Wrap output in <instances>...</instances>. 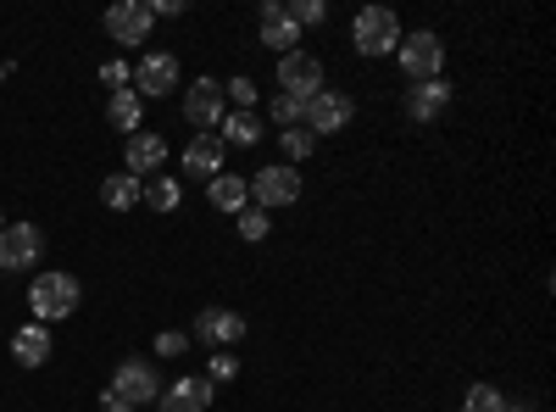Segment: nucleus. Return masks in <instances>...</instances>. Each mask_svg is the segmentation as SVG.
Segmentation results:
<instances>
[{
    "label": "nucleus",
    "mask_w": 556,
    "mask_h": 412,
    "mask_svg": "<svg viewBox=\"0 0 556 412\" xmlns=\"http://www.w3.org/2000/svg\"><path fill=\"white\" fill-rule=\"evenodd\" d=\"M78 279L73 273H39V279L28 285V307H34V324H62V317H73L78 312Z\"/></svg>",
    "instance_id": "1"
},
{
    "label": "nucleus",
    "mask_w": 556,
    "mask_h": 412,
    "mask_svg": "<svg viewBox=\"0 0 556 412\" xmlns=\"http://www.w3.org/2000/svg\"><path fill=\"white\" fill-rule=\"evenodd\" d=\"M351 45L362 57H390L401 51V17L390 7H362L356 23H351Z\"/></svg>",
    "instance_id": "2"
},
{
    "label": "nucleus",
    "mask_w": 556,
    "mask_h": 412,
    "mask_svg": "<svg viewBox=\"0 0 556 412\" xmlns=\"http://www.w3.org/2000/svg\"><path fill=\"white\" fill-rule=\"evenodd\" d=\"M401 73L412 78V84H434L440 73H445V45H440V34L434 28H424V34H401Z\"/></svg>",
    "instance_id": "3"
},
{
    "label": "nucleus",
    "mask_w": 556,
    "mask_h": 412,
    "mask_svg": "<svg viewBox=\"0 0 556 412\" xmlns=\"http://www.w3.org/2000/svg\"><path fill=\"white\" fill-rule=\"evenodd\" d=\"M112 396L128 401L134 412L139 407H156L162 401V379H156V369H151L146 357H128V362H117V374H112Z\"/></svg>",
    "instance_id": "4"
},
{
    "label": "nucleus",
    "mask_w": 556,
    "mask_h": 412,
    "mask_svg": "<svg viewBox=\"0 0 556 412\" xmlns=\"http://www.w3.org/2000/svg\"><path fill=\"white\" fill-rule=\"evenodd\" d=\"M245 185H251V196H256L262 212H273V207H295V201H301V167L273 162V167H262L256 178H245Z\"/></svg>",
    "instance_id": "5"
},
{
    "label": "nucleus",
    "mask_w": 556,
    "mask_h": 412,
    "mask_svg": "<svg viewBox=\"0 0 556 412\" xmlns=\"http://www.w3.org/2000/svg\"><path fill=\"white\" fill-rule=\"evenodd\" d=\"M223 117H228V96H223V84L195 78L190 89H184V123H190V128L212 134V128H223Z\"/></svg>",
    "instance_id": "6"
},
{
    "label": "nucleus",
    "mask_w": 556,
    "mask_h": 412,
    "mask_svg": "<svg viewBox=\"0 0 556 412\" xmlns=\"http://www.w3.org/2000/svg\"><path fill=\"white\" fill-rule=\"evenodd\" d=\"M351 96H334V89H317V96L306 101V112H301V128L312 134V140H317V134H340L345 123H351Z\"/></svg>",
    "instance_id": "7"
},
{
    "label": "nucleus",
    "mask_w": 556,
    "mask_h": 412,
    "mask_svg": "<svg viewBox=\"0 0 556 412\" xmlns=\"http://www.w3.org/2000/svg\"><path fill=\"white\" fill-rule=\"evenodd\" d=\"M323 89V62L306 57V51H290V57H278V96H301L312 101Z\"/></svg>",
    "instance_id": "8"
},
{
    "label": "nucleus",
    "mask_w": 556,
    "mask_h": 412,
    "mask_svg": "<svg viewBox=\"0 0 556 412\" xmlns=\"http://www.w3.org/2000/svg\"><path fill=\"white\" fill-rule=\"evenodd\" d=\"M167 89H178V57L151 51L146 62L134 67V96L139 101H167Z\"/></svg>",
    "instance_id": "9"
},
{
    "label": "nucleus",
    "mask_w": 556,
    "mask_h": 412,
    "mask_svg": "<svg viewBox=\"0 0 556 412\" xmlns=\"http://www.w3.org/2000/svg\"><path fill=\"white\" fill-rule=\"evenodd\" d=\"M151 23H156L151 0H117V7L106 12V34H112L117 45H146Z\"/></svg>",
    "instance_id": "10"
},
{
    "label": "nucleus",
    "mask_w": 556,
    "mask_h": 412,
    "mask_svg": "<svg viewBox=\"0 0 556 412\" xmlns=\"http://www.w3.org/2000/svg\"><path fill=\"white\" fill-rule=\"evenodd\" d=\"M39 251H45V235L34 223H7L0 228V273L7 267H34Z\"/></svg>",
    "instance_id": "11"
},
{
    "label": "nucleus",
    "mask_w": 556,
    "mask_h": 412,
    "mask_svg": "<svg viewBox=\"0 0 556 412\" xmlns=\"http://www.w3.org/2000/svg\"><path fill=\"white\" fill-rule=\"evenodd\" d=\"M195 340H206V346H240L245 340V317L228 312V307H206V312H195Z\"/></svg>",
    "instance_id": "12"
},
{
    "label": "nucleus",
    "mask_w": 556,
    "mask_h": 412,
    "mask_svg": "<svg viewBox=\"0 0 556 412\" xmlns=\"http://www.w3.org/2000/svg\"><path fill=\"white\" fill-rule=\"evenodd\" d=\"M256 28H262V45H273L278 57H290L295 45H301V28L290 23L285 0H262V17H256Z\"/></svg>",
    "instance_id": "13"
},
{
    "label": "nucleus",
    "mask_w": 556,
    "mask_h": 412,
    "mask_svg": "<svg viewBox=\"0 0 556 412\" xmlns=\"http://www.w3.org/2000/svg\"><path fill=\"white\" fill-rule=\"evenodd\" d=\"M162 167H167V140L162 134H146V128L128 134V173L134 178H156Z\"/></svg>",
    "instance_id": "14"
},
{
    "label": "nucleus",
    "mask_w": 556,
    "mask_h": 412,
    "mask_svg": "<svg viewBox=\"0 0 556 412\" xmlns=\"http://www.w3.org/2000/svg\"><path fill=\"white\" fill-rule=\"evenodd\" d=\"M223 157H228V146L217 140V134H195V140L184 146V173L206 178V185H212V178L223 173Z\"/></svg>",
    "instance_id": "15"
},
{
    "label": "nucleus",
    "mask_w": 556,
    "mask_h": 412,
    "mask_svg": "<svg viewBox=\"0 0 556 412\" xmlns=\"http://www.w3.org/2000/svg\"><path fill=\"white\" fill-rule=\"evenodd\" d=\"M156 407H162V412H206V407H212V379H206V374L178 379L173 390H162Z\"/></svg>",
    "instance_id": "16"
},
{
    "label": "nucleus",
    "mask_w": 556,
    "mask_h": 412,
    "mask_svg": "<svg viewBox=\"0 0 556 412\" xmlns=\"http://www.w3.org/2000/svg\"><path fill=\"white\" fill-rule=\"evenodd\" d=\"M445 107H451V84H445V78L412 84V89H406V117H412V123H434Z\"/></svg>",
    "instance_id": "17"
},
{
    "label": "nucleus",
    "mask_w": 556,
    "mask_h": 412,
    "mask_svg": "<svg viewBox=\"0 0 556 412\" xmlns=\"http://www.w3.org/2000/svg\"><path fill=\"white\" fill-rule=\"evenodd\" d=\"M206 201L217 207V212H245L251 207V185H245V173H217L212 185H206Z\"/></svg>",
    "instance_id": "18"
},
{
    "label": "nucleus",
    "mask_w": 556,
    "mask_h": 412,
    "mask_svg": "<svg viewBox=\"0 0 556 412\" xmlns=\"http://www.w3.org/2000/svg\"><path fill=\"white\" fill-rule=\"evenodd\" d=\"M12 357L23 362V369H39V362L51 357V329H45V324H23L12 335Z\"/></svg>",
    "instance_id": "19"
},
{
    "label": "nucleus",
    "mask_w": 556,
    "mask_h": 412,
    "mask_svg": "<svg viewBox=\"0 0 556 412\" xmlns=\"http://www.w3.org/2000/svg\"><path fill=\"white\" fill-rule=\"evenodd\" d=\"M139 190H146V178L112 173V178H101V207L106 212H128V207H139Z\"/></svg>",
    "instance_id": "20"
},
{
    "label": "nucleus",
    "mask_w": 556,
    "mask_h": 412,
    "mask_svg": "<svg viewBox=\"0 0 556 412\" xmlns=\"http://www.w3.org/2000/svg\"><path fill=\"white\" fill-rule=\"evenodd\" d=\"M139 201H146L151 212H178V201H184V185L178 178H167V173H156V178H146V190H139Z\"/></svg>",
    "instance_id": "21"
},
{
    "label": "nucleus",
    "mask_w": 556,
    "mask_h": 412,
    "mask_svg": "<svg viewBox=\"0 0 556 412\" xmlns=\"http://www.w3.org/2000/svg\"><path fill=\"white\" fill-rule=\"evenodd\" d=\"M106 117L117 134H139V117H146V101L134 96V89H117V96L106 101Z\"/></svg>",
    "instance_id": "22"
},
{
    "label": "nucleus",
    "mask_w": 556,
    "mask_h": 412,
    "mask_svg": "<svg viewBox=\"0 0 556 412\" xmlns=\"http://www.w3.org/2000/svg\"><path fill=\"white\" fill-rule=\"evenodd\" d=\"M262 140V123H256V112H228L223 117V146H240V151H251Z\"/></svg>",
    "instance_id": "23"
},
{
    "label": "nucleus",
    "mask_w": 556,
    "mask_h": 412,
    "mask_svg": "<svg viewBox=\"0 0 556 412\" xmlns=\"http://www.w3.org/2000/svg\"><path fill=\"white\" fill-rule=\"evenodd\" d=\"M462 412H513V401H506L495 385H473L468 401H462Z\"/></svg>",
    "instance_id": "24"
},
{
    "label": "nucleus",
    "mask_w": 556,
    "mask_h": 412,
    "mask_svg": "<svg viewBox=\"0 0 556 412\" xmlns=\"http://www.w3.org/2000/svg\"><path fill=\"white\" fill-rule=\"evenodd\" d=\"M273 123H285V128H301V112H306V101L301 96H273Z\"/></svg>",
    "instance_id": "25"
},
{
    "label": "nucleus",
    "mask_w": 556,
    "mask_h": 412,
    "mask_svg": "<svg viewBox=\"0 0 556 412\" xmlns=\"http://www.w3.org/2000/svg\"><path fill=\"white\" fill-rule=\"evenodd\" d=\"M223 96H235V112H256V78H228L223 84Z\"/></svg>",
    "instance_id": "26"
},
{
    "label": "nucleus",
    "mask_w": 556,
    "mask_h": 412,
    "mask_svg": "<svg viewBox=\"0 0 556 412\" xmlns=\"http://www.w3.org/2000/svg\"><path fill=\"white\" fill-rule=\"evenodd\" d=\"M285 12H290L295 28H317L323 17H329V7H323V0H295V7H285Z\"/></svg>",
    "instance_id": "27"
},
{
    "label": "nucleus",
    "mask_w": 556,
    "mask_h": 412,
    "mask_svg": "<svg viewBox=\"0 0 556 412\" xmlns=\"http://www.w3.org/2000/svg\"><path fill=\"white\" fill-rule=\"evenodd\" d=\"M267 228H273V217L262 207H245L240 212V240H267Z\"/></svg>",
    "instance_id": "28"
},
{
    "label": "nucleus",
    "mask_w": 556,
    "mask_h": 412,
    "mask_svg": "<svg viewBox=\"0 0 556 412\" xmlns=\"http://www.w3.org/2000/svg\"><path fill=\"white\" fill-rule=\"evenodd\" d=\"M312 146H317V140H312L306 128H285V157H290V167H295V162H306V157H312Z\"/></svg>",
    "instance_id": "29"
},
{
    "label": "nucleus",
    "mask_w": 556,
    "mask_h": 412,
    "mask_svg": "<svg viewBox=\"0 0 556 412\" xmlns=\"http://www.w3.org/2000/svg\"><path fill=\"white\" fill-rule=\"evenodd\" d=\"M101 84L117 96V89H128V84H134V67H128V62H106V67H101Z\"/></svg>",
    "instance_id": "30"
},
{
    "label": "nucleus",
    "mask_w": 556,
    "mask_h": 412,
    "mask_svg": "<svg viewBox=\"0 0 556 412\" xmlns=\"http://www.w3.org/2000/svg\"><path fill=\"white\" fill-rule=\"evenodd\" d=\"M184 351H190V335H178V329L156 335V357H184Z\"/></svg>",
    "instance_id": "31"
},
{
    "label": "nucleus",
    "mask_w": 556,
    "mask_h": 412,
    "mask_svg": "<svg viewBox=\"0 0 556 412\" xmlns=\"http://www.w3.org/2000/svg\"><path fill=\"white\" fill-rule=\"evenodd\" d=\"M235 374H240V362H235V357H212V374H206V379L217 385V379H235Z\"/></svg>",
    "instance_id": "32"
},
{
    "label": "nucleus",
    "mask_w": 556,
    "mask_h": 412,
    "mask_svg": "<svg viewBox=\"0 0 556 412\" xmlns=\"http://www.w3.org/2000/svg\"><path fill=\"white\" fill-rule=\"evenodd\" d=\"M151 12H156V17H178L184 0H151Z\"/></svg>",
    "instance_id": "33"
},
{
    "label": "nucleus",
    "mask_w": 556,
    "mask_h": 412,
    "mask_svg": "<svg viewBox=\"0 0 556 412\" xmlns=\"http://www.w3.org/2000/svg\"><path fill=\"white\" fill-rule=\"evenodd\" d=\"M101 412H134V407H128V401H117V396L106 390V396H101Z\"/></svg>",
    "instance_id": "34"
},
{
    "label": "nucleus",
    "mask_w": 556,
    "mask_h": 412,
    "mask_svg": "<svg viewBox=\"0 0 556 412\" xmlns=\"http://www.w3.org/2000/svg\"><path fill=\"white\" fill-rule=\"evenodd\" d=\"M0 228H7V217H0Z\"/></svg>",
    "instance_id": "35"
},
{
    "label": "nucleus",
    "mask_w": 556,
    "mask_h": 412,
    "mask_svg": "<svg viewBox=\"0 0 556 412\" xmlns=\"http://www.w3.org/2000/svg\"><path fill=\"white\" fill-rule=\"evenodd\" d=\"M513 412H518V407H513Z\"/></svg>",
    "instance_id": "36"
}]
</instances>
